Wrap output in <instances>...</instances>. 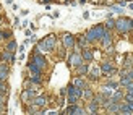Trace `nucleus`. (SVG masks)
<instances>
[{"label":"nucleus","mask_w":133,"mask_h":115,"mask_svg":"<svg viewBox=\"0 0 133 115\" xmlns=\"http://www.w3.org/2000/svg\"><path fill=\"white\" fill-rule=\"evenodd\" d=\"M71 65H79V63H81V58H79L78 55H71Z\"/></svg>","instance_id":"423d86ee"},{"label":"nucleus","mask_w":133,"mask_h":115,"mask_svg":"<svg viewBox=\"0 0 133 115\" xmlns=\"http://www.w3.org/2000/svg\"><path fill=\"white\" fill-rule=\"evenodd\" d=\"M78 71H79V75H83V73H86V71H88V66H79V68H78Z\"/></svg>","instance_id":"9d476101"},{"label":"nucleus","mask_w":133,"mask_h":115,"mask_svg":"<svg viewBox=\"0 0 133 115\" xmlns=\"http://www.w3.org/2000/svg\"><path fill=\"white\" fill-rule=\"evenodd\" d=\"M5 2H6V3H11V2H13V0H5Z\"/></svg>","instance_id":"9b49d317"},{"label":"nucleus","mask_w":133,"mask_h":115,"mask_svg":"<svg viewBox=\"0 0 133 115\" xmlns=\"http://www.w3.org/2000/svg\"><path fill=\"white\" fill-rule=\"evenodd\" d=\"M34 63H37V65L42 68V66H45V60H44V57H41V55H36V57H34Z\"/></svg>","instance_id":"20e7f679"},{"label":"nucleus","mask_w":133,"mask_h":115,"mask_svg":"<svg viewBox=\"0 0 133 115\" xmlns=\"http://www.w3.org/2000/svg\"><path fill=\"white\" fill-rule=\"evenodd\" d=\"M54 45H55V37L49 36L45 40L39 42V49H41V50H50V49H54Z\"/></svg>","instance_id":"f257e3e1"},{"label":"nucleus","mask_w":133,"mask_h":115,"mask_svg":"<svg viewBox=\"0 0 133 115\" xmlns=\"http://www.w3.org/2000/svg\"><path fill=\"white\" fill-rule=\"evenodd\" d=\"M83 55H84L86 60H91V58H92V53H91L89 50H84V52H83Z\"/></svg>","instance_id":"6e6552de"},{"label":"nucleus","mask_w":133,"mask_h":115,"mask_svg":"<svg viewBox=\"0 0 133 115\" xmlns=\"http://www.w3.org/2000/svg\"><path fill=\"white\" fill-rule=\"evenodd\" d=\"M63 40H65V45L66 47H71L73 45V36L71 34H65V39Z\"/></svg>","instance_id":"39448f33"},{"label":"nucleus","mask_w":133,"mask_h":115,"mask_svg":"<svg viewBox=\"0 0 133 115\" xmlns=\"http://www.w3.org/2000/svg\"><path fill=\"white\" fill-rule=\"evenodd\" d=\"M34 104H36V105H44V104H45V99H44V97H37V99L34 100Z\"/></svg>","instance_id":"0eeeda50"},{"label":"nucleus","mask_w":133,"mask_h":115,"mask_svg":"<svg viewBox=\"0 0 133 115\" xmlns=\"http://www.w3.org/2000/svg\"><path fill=\"white\" fill-rule=\"evenodd\" d=\"M8 76V68L5 65H0V79H5Z\"/></svg>","instance_id":"7ed1b4c3"},{"label":"nucleus","mask_w":133,"mask_h":115,"mask_svg":"<svg viewBox=\"0 0 133 115\" xmlns=\"http://www.w3.org/2000/svg\"><path fill=\"white\" fill-rule=\"evenodd\" d=\"M102 36H104V32H102V28H92V29L88 32V39H89V40L99 39V37H102Z\"/></svg>","instance_id":"f03ea898"},{"label":"nucleus","mask_w":133,"mask_h":115,"mask_svg":"<svg viewBox=\"0 0 133 115\" xmlns=\"http://www.w3.org/2000/svg\"><path fill=\"white\" fill-rule=\"evenodd\" d=\"M15 47H16V44H15V42H13V40H11V42L8 44V47H6V50H10V52H13V50H15Z\"/></svg>","instance_id":"1a4fd4ad"}]
</instances>
